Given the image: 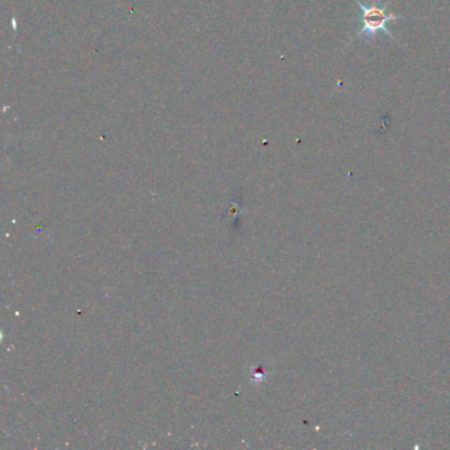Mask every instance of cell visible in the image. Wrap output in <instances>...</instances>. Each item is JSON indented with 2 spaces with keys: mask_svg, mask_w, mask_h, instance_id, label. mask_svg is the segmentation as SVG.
<instances>
[{
  "mask_svg": "<svg viewBox=\"0 0 450 450\" xmlns=\"http://www.w3.org/2000/svg\"><path fill=\"white\" fill-rule=\"evenodd\" d=\"M355 3L361 8V17H359L361 29L353 37V40H357L359 37L377 36L379 32H383L384 35H387L392 40H395L396 43H399L396 36L389 31V23L402 20L404 19V16L389 13L387 7H389V3L384 4L382 0H377L375 3H373L370 6L362 3L361 0H355Z\"/></svg>",
  "mask_w": 450,
  "mask_h": 450,
  "instance_id": "cell-1",
  "label": "cell"
}]
</instances>
